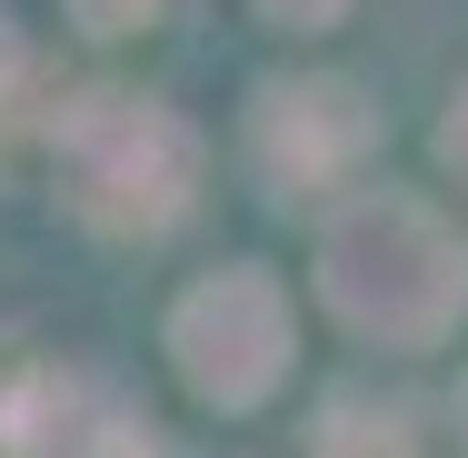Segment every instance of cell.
<instances>
[{
    "mask_svg": "<svg viewBox=\"0 0 468 458\" xmlns=\"http://www.w3.org/2000/svg\"><path fill=\"white\" fill-rule=\"evenodd\" d=\"M319 299L388 349H439L468 309V240L409 189H359L319 229Z\"/></svg>",
    "mask_w": 468,
    "mask_h": 458,
    "instance_id": "6da1fadb",
    "label": "cell"
},
{
    "mask_svg": "<svg viewBox=\"0 0 468 458\" xmlns=\"http://www.w3.org/2000/svg\"><path fill=\"white\" fill-rule=\"evenodd\" d=\"M60 150V189L90 229H120V240H150L170 229L199 189V130L160 100H130V91H90L60 110L50 130Z\"/></svg>",
    "mask_w": 468,
    "mask_h": 458,
    "instance_id": "7a4b0ae2",
    "label": "cell"
},
{
    "mask_svg": "<svg viewBox=\"0 0 468 458\" xmlns=\"http://www.w3.org/2000/svg\"><path fill=\"white\" fill-rule=\"evenodd\" d=\"M170 359L209 409H260L289 368V299L270 270H219L170 309Z\"/></svg>",
    "mask_w": 468,
    "mask_h": 458,
    "instance_id": "3957f363",
    "label": "cell"
},
{
    "mask_svg": "<svg viewBox=\"0 0 468 458\" xmlns=\"http://www.w3.org/2000/svg\"><path fill=\"white\" fill-rule=\"evenodd\" d=\"M0 458H150V429L80 368L0 359Z\"/></svg>",
    "mask_w": 468,
    "mask_h": 458,
    "instance_id": "277c9868",
    "label": "cell"
},
{
    "mask_svg": "<svg viewBox=\"0 0 468 458\" xmlns=\"http://www.w3.org/2000/svg\"><path fill=\"white\" fill-rule=\"evenodd\" d=\"M250 140H260V170L280 189H329L369 160L378 120L349 80H270L250 110Z\"/></svg>",
    "mask_w": 468,
    "mask_h": 458,
    "instance_id": "5b68a950",
    "label": "cell"
},
{
    "mask_svg": "<svg viewBox=\"0 0 468 458\" xmlns=\"http://www.w3.org/2000/svg\"><path fill=\"white\" fill-rule=\"evenodd\" d=\"M309 458H419V449H409V429H399L388 409H329Z\"/></svg>",
    "mask_w": 468,
    "mask_h": 458,
    "instance_id": "8992f818",
    "label": "cell"
},
{
    "mask_svg": "<svg viewBox=\"0 0 468 458\" xmlns=\"http://www.w3.org/2000/svg\"><path fill=\"white\" fill-rule=\"evenodd\" d=\"M150 10H160V0H70V20H80V30H100V40H120V30H140Z\"/></svg>",
    "mask_w": 468,
    "mask_h": 458,
    "instance_id": "52a82bcc",
    "label": "cell"
},
{
    "mask_svg": "<svg viewBox=\"0 0 468 458\" xmlns=\"http://www.w3.org/2000/svg\"><path fill=\"white\" fill-rule=\"evenodd\" d=\"M439 160H449V180L468 189V91L449 100V120H439Z\"/></svg>",
    "mask_w": 468,
    "mask_h": 458,
    "instance_id": "ba28073f",
    "label": "cell"
},
{
    "mask_svg": "<svg viewBox=\"0 0 468 458\" xmlns=\"http://www.w3.org/2000/svg\"><path fill=\"white\" fill-rule=\"evenodd\" d=\"M260 10H270L280 30H329V20L349 10V0H260Z\"/></svg>",
    "mask_w": 468,
    "mask_h": 458,
    "instance_id": "9c48e42d",
    "label": "cell"
},
{
    "mask_svg": "<svg viewBox=\"0 0 468 458\" xmlns=\"http://www.w3.org/2000/svg\"><path fill=\"white\" fill-rule=\"evenodd\" d=\"M30 80V50H20V20H10V0H0V100Z\"/></svg>",
    "mask_w": 468,
    "mask_h": 458,
    "instance_id": "30bf717a",
    "label": "cell"
},
{
    "mask_svg": "<svg viewBox=\"0 0 468 458\" xmlns=\"http://www.w3.org/2000/svg\"><path fill=\"white\" fill-rule=\"evenodd\" d=\"M459 449H468V378H459Z\"/></svg>",
    "mask_w": 468,
    "mask_h": 458,
    "instance_id": "8fae6325",
    "label": "cell"
}]
</instances>
